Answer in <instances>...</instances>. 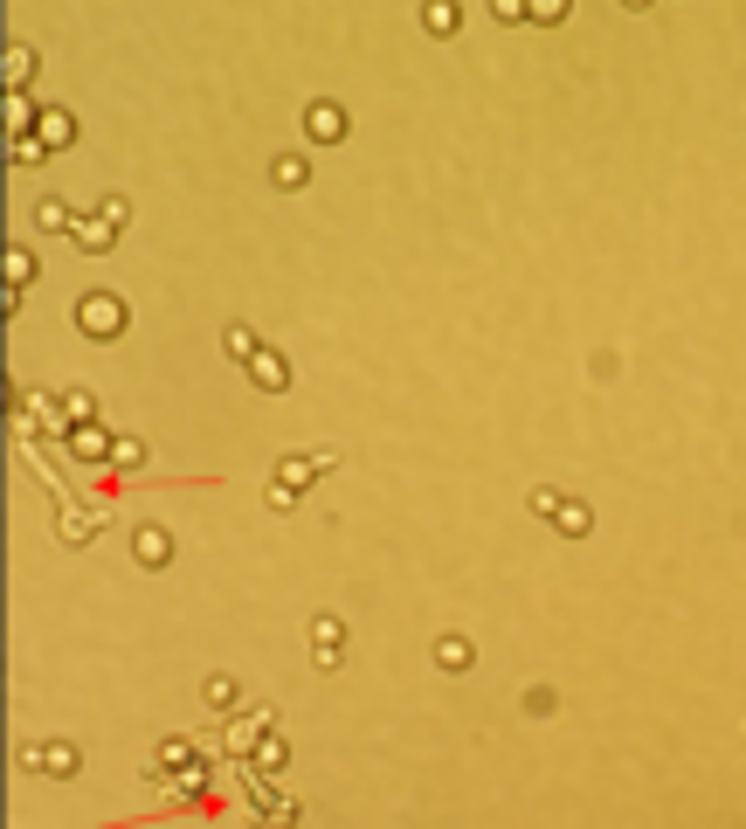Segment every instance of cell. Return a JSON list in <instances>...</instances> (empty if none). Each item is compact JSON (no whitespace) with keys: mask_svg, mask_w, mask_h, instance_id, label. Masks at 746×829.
Returning a JSON list of instances; mask_svg holds the SVG:
<instances>
[{"mask_svg":"<svg viewBox=\"0 0 746 829\" xmlns=\"http://www.w3.org/2000/svg\"><path fill=\"white\" fill-rule=\"evenodd\" d=\"M332 463H339V450H297V456H283V463H277V484H270V512H291L297 491L318 484Z\"/></svg>","mask_w":746,"mask_h":829,"instance_id":"6da1fadb","label":"cell"},{"mask_svg":"<svg viewBox=\"0 0 746 829\" xmlns=\"http://www.w3.org/2000/svg\"><path fill=\"white\" fill-rule=\"evenodd\" d=\"M77 325L91 332V339H118V332H124V298H111V291L77 298Z\"/></svg>","mask_w":746,"mask_h":829,"instance_id":"7a4b0ae2","label":"cell"},{"mask_svg":"<svg viewBox=\"0 0 746 829\" xmlns=\"http://www.w3.org/2000/svg\"><path fill=\"white\" fill-rule=\"evenodd\" d=\"M242 795H249V809H256V815H270V823H297V809H291V802H283L277 788L263 781V767H249V760H242Z\"/></svg>","mask_w":746,"mask_h":829,"instance_id":"3957f363","label":"cell"},{"mask_svg":"<svg viewBox=\"0 0 746 829\" xmlns=\"http://www.w3.org/2000/svg\"><path fill=\"white\" fill-rule=\"evenodd\" d=\"M270 726H277V712H270V705H249L242 719L229 726V739H221V747H229V753H242V760H249V753L263 747V733H270Z\"/></svg>","mask_w":746,"mask_h":829,"instance_id":"277c9868","label":"cell"},{"mask_svg":"<svg viewBox=\"0 0 746 829\" xmlns=\"http://www.w3.org/2000/svg\"><path fill=\"white\" fill-rule=\"evenodd\" d=\"M304 132H311L318 145H339V139H346V111H339V104H311V111H304Z\"/></svg>","mask_w":746,"mask_h":829,"instance_id":"5b68a950","label":"cell"},{"mask_svg":"<svg viewBox=\"0 0 746 829\" xmlns=\"http://www.w3.org/2000/svg\"><path fill=\"white\" fill-rule=\"evenodd\" d=\"M132 560H145V567H166V560H173V539H166V526H139V532H132Z\"/></svg>","mask_w":746,"mask_h":829,"instance_id":"8992f818","label":"cell"},{"mask_svg":"<svg viewBox=\"0 0 746 829\" xmlns=\"http://www.w3.org/2000/svg\"><path fill=\"white\" fill-rule=\"evenodd\" d=\"M311 643H318V664H339L346 657V629H339V615H318V622H311Z\"/></svg>","mask_w":746,"mask_h":829,"instance_id":"52a82bcc","label":"cell"},{"mask_svg":"<svg viewBox=\"0 0 746 829\" xmlns=\"http://www.w3.org/2000/svg\"><path fill=\"white\" fill-rule=\"evenodd\" d=\"M249 374H256V388H270V394H283L291 388V360H283V353H256V360H249Z\"/></svg>","mask_w":746,"mask_h":829,"instance_id":"ba28073f","label":"cell"},{"mask_svg":"<svg viewBox=\"0 0 746 829\" xmlns=\"http://www.w3.org/2000/svg\"><path fill=\"white\" fill-rule=\"evenodd\" d=\"M69 235H77V250H83V256H104V250H111V235H118V229H111L104 215H77V229H69Z\"/></svg>","mask_w":746,"mask_h":829,"instance_id":"9c48e42d","label":"cell"},{"mask_svg":"<svg viewBox=\"0 0 746 829\" xmlns=\"http://www.w3.org/2000/svg\"><path fill=\"white\" fill-rule=\"evenodd\" d=\"M553 532H567V539H588L594 532V512L581 498H560V512H553Z\"/></svg>","mask_w":746,"mask_h":829,"instance_id":"30bf717a","label":"cell"},{"mask_svg":"<svg viewBox=\"0 0 746 829\" xmlns=\"http://www.w3.org/2000/svg\"><path fill=\"white\" fill-rule=\"evenodd\" d=\"M69 456H83V463H97V456H111V436L97 422H77L69 429Z\"/></svg>","mask_w":746,"mask_h":829,"instance_id":"8fae6325","label":"cell"},{"mask_svg":"<svg viewBox=\"0 0 746 829\" xmlns=\"http://www.w3.org/2000/svg\"><path fill=\"white\" fill-rule=\"evenodd\" d=\"M0 77H7V90L21 97V83L35 77V48H21V42H15V48H7V56H0Z\"/></svg>","mask_w":746,"mask_h":829,"instance_id":"7c38bea8","label":"cell"},{"mask_svg":"<svg viewBox=\"0 0 746 829\" xmlns=\"http://www.w3.org/2000/svg\"><path fill=\"white\" fill-rule=\"evenodd\" d=\"M435 664H442V671H470V664H477V650H470L464 636H442V643H435Z\"/></svg>","mask_w":746,"mask_h":829,"instance_id":"4fadbf2b","label":"cell"},{"mask_svg":"<svg viewBox=\"0 0 746 829\" xmlns=\"http://www.w3.org/2000/svg\"><path fill=\"white\" fill-rule=\"evenodd\" d=\"M270 180H277V187H291V194H297V187H311V166H304V159H297V153H283L277 166H270Z\"/></svg>","mask_w":746,"mask_h":829,"instance_id":"5bb4252c","label":"cell"},{"mask_svg":"<svg viewBox=\"0 0 746 829\" xmlns=\"http://www.w3.org/2000/svg\"><path fill=\"white\" fill-rule=\"evenodd\" d=\"M283 760H291V747H283V739H277V726H270V733H263V747L249 753V767H263V774H277Z\"/></svg>","mask_w":746,"mask_h":829,"instance_id":"9a60e30c","label":"cell"},{"mask_svg":"<svg viewBox=\"0 0 746 829\" xmlns=\"http://www.w3.org/2000/svg\"><path fill=\"white\" fill-rule=\"evenodd\" d=\"M159 760H166V767H186V760H201V739H186V733L159 739Z\"/></svg>","mask_w":746,"mask_h":829,"instance_id":"2e32d148","label":"cell"},{"mask_svg":"<svg viewBox=\"0 0 746 829\" xmlns=\"http://www.w3.org/2000/svg\"><path fill=\"white\" fill-rule=\"evenodd\" d=\"M166 788H173V795H201V788H208V767H201V760L173 767V781H166Z\"/></svg>","mask_w":746,"mask_h":829,"instance_id":"e0dca14e","label":"cell"},{"mask_svg":"<svg viewBox=\"0 0 746 829\" xmlns=\"http://www.w3.org/2000/svg\"><path fill=\"white\" fill-rule=\"evenodd\" d=\"M62 539H69V547H91V539H97V518H91V512H62Z\"/></svg>","mask_w":746,"mask_h":829,"instance_id":"ac0fdd59","label":"cell"},{"mask_svg":"<svg viewBox=\"0 0 746 829\" xmlns=\"http://www.w3.org/2000/svg\"><path fill=\"white\" fill-rule=\"evenodd\" d=\"M221 345H229V353H235V360H242V367L256 360V353H263V345H256V332H249V325H229V332H221Z\"/></svg>","mask_w":746,"mask_h":829,"instance_id":"d6986e66","label":"cell"},{"mask_svg":"<svg viewBox=\"0 0 746 829\" xmlns=\"http://www.w3.org/2000/svg\"><path fill=\"white\" fill-rule=\"evenodd\" d=\"M208 705H215V712H235V705H242V685H235V677H208Z\"/></svg>","mask_w":746,"mask_h":829,"instance_id":"ffe728a7","label":"cell"},{"mask_svg":"<svg viewBox=\"0 0 746 829\" xmlns=\"http://www.w3.org/2000/svg\"><path fill=\"white\" fill-rule=\"evenodd\" d=\"M91 415H97V401H91L83 388H69V394H62V422H69V429H77V422H91Z\"/></svg>","mask_w":746,"mask_h":829,"instance_id":"44dd1931","label":"cell"},{"mask_svg":"<svg viewBox=\"0 0 746 829\" xmlns=\"http://www.w3.org/2000/svg\"><path fill=\"white\" fill-rule=\"evenodd\" d=\"M42 145H69V111H42Z\"/></svg>","mask_w":746,"mask_h":829,"instance_id":"7402d4cb","label":"cell"},{"mask_svg":"<svg viewBox=\"0 0 746 829\" xmlns=\"http://www.w3.org/2000/svg\"><path fill=\"white\" fill-rule=\"evenodd\" d=\"M48 774H77V747L69 739H48Z\"/></svg>","mask_w":746,"mask_h":829,"instance_id":"603a6c76","label":"cell"},{"mask_svg":"<svg viewBox=\"0 0 746 829\" xmlns=\"http://www.w3.org/2000/svg\"><path fill=\"white\" fill-rule=\"evenodd\" d=\"M526 21H539V28H553V21H567V0H532Z\"/></svg>","mask_w":746,"mask_h":829,"instance_id":"cb8c5ba5","label":"cell"},{"mask_svg":"<svg viewBox=\"0 0 746 829\" xmlns=\"http://www.w3.org/2000/svg\"><path fill=\"white\" fill-rule=\"evenodd\" d=\"M111 463H124V470H139V463H145V442H132V436H118V442H111Z\"/></svg>","mask_w":746,"mask_h":829,"instance_id":"d4e9b609","label":"cell"},{"mask_svg":"<svg viewBox=\"0 0 746 829\" xmlns=\"http://www.w3.org/2000/svg\"><path fill=\"white\" fill-rule=\"evenodd\" d=\"M421 21H429V35H456V7H450V0H435Z\"/></svg>","mask_w":746,"mask_h":829,"instance_id":"484cf974","label":"cell"},{"mask_svg":"<svg viewBox=\"0 0 746 829\" xmlns=\"http://www.w3.org/2000/svg\"><path fill=\"white\" fill-rule=\"evenodd\" d=\"M42 153H48L42 139H15V145H7V159H15V166H42Z\"/></svg>","mask_w":746,"mask_h":829,"instance_id":"4316f807","label":"cell"},{"mask_svg":"<svg viewBox=\"0 0 746 829\" xmlns=\"http://www.w3.org/2000/svg\"><path fill=\"white\" fill-rule=\"evenodd\" d=\"M7 283H35V256L28 250H7Z\"/></svg>","mask_w":746,"mask_h":829,"instance_id":"83f0119b","label":"cell"},{"mask_svg":"<svg viewBox=\"0 0 746 829\" xmlns=\"http://www.w3.org/2000/svg\"><path fill=\"white\" fill-rule=\"evenodd\" d=\"M42 229H77V215H69V201H42Z\"/></svg>","mask_w":746,"mask_h":829,"instance_id":"f1b7e54d","label":"cell"},{"mask_svg":"<svg viewBox=\"0 0 746 829\" xmlns=\"http://www.w3.org/2000/svg\"><path fill=\"white\" fill-rule=\"evenodd\" d=\"M97 215H104L111 229H124V221H132V201H124V194H104V207H97Z\"/></svg>","mask_w":746,"mask_h":829,"instance_id":"f546056e","label":"cell"},{"mask_svg":"<svg viewBox=\"0 0 746 829\" xmlns=\"http://www.w3.org/2000/svg\"><path fill=\"white\" fill-rule=\"evenodd\" d=\"M15 767H21V774H35V767H48V739H42V747H15Z\"/></svg>","mask_w":746,"mask_h":829,"instance_id":"4dcf8cb0","label":"cell"},{"mask_svg":"<svg viewBox=\"0 0 746 829\" xmlns=\"http://www.w3.org/2000/svg\"><path fill=\"white\" fill-rule=\"evenodd\" d=\"M532 512L553 518V512H560V491H553V484H539V491H532Z\"/></svg>","mask_w":746,"mask_h":829,"instance_id":"1f68e13d","label":"cell"}]
</instances>
